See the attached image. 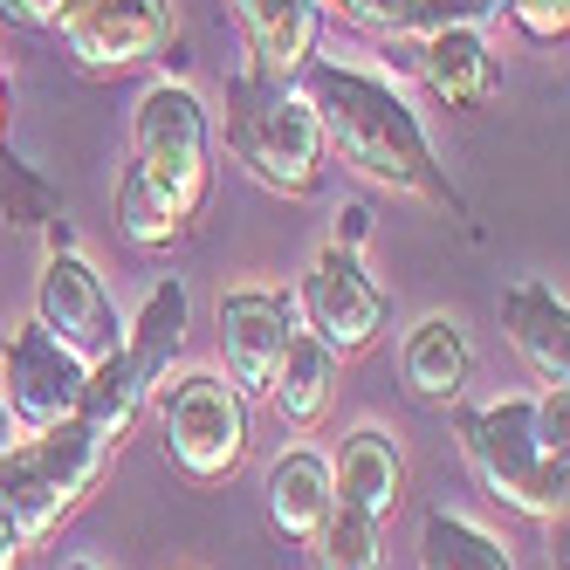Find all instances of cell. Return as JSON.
I'll use <instances>...</instances> for the list:
<instances>
[{
  "mask_svg": "<svg viewBox=\"0 0 570 570\" xmlns=\"http://www.w3.org/2000/svg\"><path fill=\"white\" fill-rule=\"evenodd\" d=\"M296 90L316 110L323 145H331L357 179H372L385 193H405V199H420V207L461 214V193H454V179H446V166L433 158V138L420 125V110L405 104L385 76L316 56Z\"/></svg>",
  "mask_w": 570,
  "mask_h": 570,
  "instance_id": "obj_1",
  "label": "cell"
},
{
  "mask_svg": "<svg viewBox=\"0 0 570 570\" xmlns=\"http://www.w3.org/2000/svg\"><path fill=\"white\" fill-rule=\"evenodd\" d=\"M214 193V110L199 90L158 76L131 110V166L117 179V234L131 248H173Z\"/></svg>",
  "mask_w": 570,
  "mask_h": 570,
  "instance_id": "obj_2",
  "label": "cell"
},
{
  "mask_svg": "<svg viewBox=\"0 0 570 570\" xmlns=\"http://www.w3.org/2000/svg\"><path fill=\"white\" fill-rule=\"evenodd\" d=\"M227 151L282 199H316L331 173V145H323L309 97L255 69L227 76Z\"/></svg>",
  "mask_w": 570,
  "mask_h": 570,
  "instance_id": "obj_3",
  "label": "cell"
},
{
  "mask_svg": "<svg viewBox=\"0 0 570 570\" xmlns=\"http://www.w3.org/2000/svg\"><path fill=\"white\" fill-rule=\"evenodd\" d=\"M461 433V454L474 468V481L495 502L522 509V515H563V488H570V461H550L537 446V413L529 399H495V405H446Z\"/></svg>",
  "mask_w": 570,
  "mask_h": 570,
  "instance_id": "obj_4",
  "label": "cell"
},
{
  "mask_svg": "<svg viewBox=\"0 0 570 570\" xmlns=\"http://www.w3.org/2000/svg\"><path fill=\"white\" fill-rule=\"evenodd\" d=\"M151 413H158V440H166V461L214 488L248 461V399H240L220 372H179L151 385Z\"/></svg>",
  "mask_w": 570,
  "mask_h": 570,
  "instance_id": "obj_5",
  "label": "cell"
},
{
  "mask_svg": "<svg viewBox=\"0 0 570 570\" xmlns=\"http://www.w3.org/2000/svg\"><path fill=\"white\" fill-rule=\"evenodd\" d=\"M296 316H303V331L323 344V351H337V357H357V351H372L385 337V323H392V296H385V282L364 268L357 248H337V240H323L316 262L303 268L296 282Z\"/></svg>",
  "mask_w": 570,
  "mask_h": 570,
  "instance_id": "obj_6",
  "label": "cell"
},
{
  "mask_svg": "<svg viewBox=\"0 0 570 570\" xmlns=\"http://www.w3.org/2000/svg\"><path fill=\"white\" fill-rule=\"evenodd\" d=\"M49 35L83 76H131L179 42L166 0H62Z\"/></svg>",
  "mask_w": 570,
  "mask_h": 570,
  "instance_id": "obj_7",
  "label": "cell"
},
{
  "mask_svg": "<svg viewBox=\"0 0 570 570\" xmlns=\"http://www.w3.org/2000/svg\"><path fill=\"white\" fill-rule=\"evenodd\" d=\"M303 331L296 316V296L289 289H268V282H240V289L220 296V357H227V385L240 399H268L275 385V364L289 351V337Z\"/></svg>",
  "mask_w": 570,
  "mask_h": 570,
  "instance_id": "obj_8",
  "label": "cell"
},
{
  "mask_svg": "<svg viewBox=\"0 0 570 570\" xmlns=\"http://www.w3.org/2000/svg\"><path fill=\"white\" fill-rule=\"evenodd\" d=\"M83 372L90 364L69 344H56L42 323H21L0 351V399L21 420V433H42L56 420H76V399H83Z\"/></svg>",
  "mask_w": 570,
  "mask_h": 570,
  "instance_id": "obj_9",
  "label": "cell"
},
{
  "mask_svg": "<svg viewBox=\"0 0 570 570\" xmlns=\"http://www.w3.org/2000/svg\"><path fill=\"white\" fill-rule=\"evenodd\" d=\"M35 323H42L56 344H69L83 364L125 344V323H117V303H110V289H104V275L76 255V248L42 255V282H35Z\"/></svg>",
  "mask_w": 570,
  "mask_h": 570,
  "instance_id": "obj_10",
  "label": "cell"
},
{
  "mask_svg": "<svg viewBox=\"0 0 570 570\" xmlns=\"http://www.w3.org/2000/svg\"><path fill=\"white\" fill-rule=\"evenodd\" d=\"M227 14L240 28V49H248L255 76H275V83H296V76L323 56V0H227Z\"/></svg>",
  "mask_w": 570,
  "mask_h": 570,
  "instance_id": "obj_11",
  "label": "cell"
},
{
  "mask_svg": "<svg viewBox=\"0 0 570 570\" xmlns=\"http://www.w3.org/2000/svg\"><path fill=\"white\" fill-rule=\"evenodd\" d=\"M413 69L433 90V104H446V110H481L502 83L495 49H488V28H468V21L413 35Z\"/></svg>",
  "mask_w": 570,
  "mask_h": 570,
  "instance_id": "obj_12",
  "label": "cell"
},
{
  "mask_svg": "<svg viewBox=\"0 0 570 570\" xmlns=\"http://www.w3.org/2000/svg\"><path fill=\"white\" fill-rule=\"evenodd\" d=\"M502 337L529 364L537 385H570V303H563V289H550V282H509Z\"/></svg>",
  "mask_w": 570,
  "mask_h": 570,
  "instance_id": "obj_13",
  "label": "cell"
},
{
  "mask_svg": "<svg viewBox=\"0 0 570 570\" xmlns=\"http://www.w3.org/2000/svg\"><path fill=\"white\" fill-rule=\"evenodd\" d=\"M399 379H405V392H413L420 405H461V392H468V379H474V344H468V331L454 316H420L413 331H405V344H399Z\"/></svg>",
  "mask_w": 570,
  "mask_h": 570,
  "instance_id": "obj_14",
  "label": "cell"
},
{
  "mask_svg": "<svg viewBox=\"0 0 570 570\" xmlns=\"http://www.w3.org/2000/svg\"><path fill=\"white\" fill-rule=\"evenodd\" d=\"M186 331H193V296H186V282L179 275H158L151 289H145V303L131 309V323H125V351L131 357V372L145 379V392L158 385V379H173V364H179V351H186Z\"/></svg>",
  "mask_w": 570,
  "mask_h": 570,
  "instance_id": "obj_15",
  "label": "cell"
},
{
  "mask_svg": "<svg viewBox=\"0 0 570 570\" xmlns=\"http://www.w3.org/2000/svg\"><path fill=\"white\" fill-rule=\"evenodd\" d=\"M331 488H337V502L364 509L372 522H385L399 509V488H405V454H399V440L385 426H351L344 446H337V468H331Z\"/></svg>",
  "mask_w": 570,
  "mask_h": 570,
  "instance_id": "obj_16",
  "label": "cell"
},
{
  "mask_svg": "<svg viewBox=\"0 0 570 570\" xmlns=\"http://www.w3.org/2000/svg\"><path fill=\"white\" fill-rule=\"evenodd\" d=\"M337 488H331V461L316 454V446H289V454H275L268 468V522L282 529L289 543H309L323 515H331Z\"/></svg>",
  "mask_w": 570,
  "mask_h": 570,
  "instance_id": "obj_17",
  "label": "cell"
},
{
  "mask_svg": "<svg viewBox=\"0 0 570 570\" xmlns=\"http://www.w3.org/2000/svg\"><path fill=\"white\" fill-rule=\"evenodd\" d=\"M145 379L131 372V357L125 351H104V357H90V372H83V399H76V420H83L110 454L131 440V426L145 420Z\"/></svg>",
  "mask_w": 570,
  "mask_h": 570,
  "instance_id": "obj_18",
  "label": "cell"
},
{
  "mask_svg": "<svg viewBox=\"0 0 570 570\" xmlns=\"http://www.w3.org/2000/svg\"><path fill=\"white\" fill-rule=\"evenodd\" d=\"M337 351H323L309 331H296L289 337V351H282V364H275V385H268V405L289 426H316L323 413H331V399H337Z\"/></svg>",
  "mask_w": 570,
  "mask_h": 570,
  "instance_id": "obj_19",
  "label": "cell"
},
{
  "mask_svg": "<svg viewBox=\"0 0 570 570\" xmlns=\"http://www.w3.org/2000/svg\"><path fill=\"white\" fill-rule=\"evenodd\" d=\"M420 570H515V557L481 522H468L454 509H426L420 515Z\"/></svg>",
  "mask_w": 570,
  "mask_h": 570,
  "instance_id": "obj_20",
  "label": "cell"
},
{
  "mask_svg": "<svg viewBox=\"0 0 570 570\" xmlns=\"http://www.w3.org/2000/svg\"><path fill=\"white\" fill-rule=\"evenodd\" d=\"M303 550H309V570H385L379 522L364 509H351V502H331V515H323V529Z\"/></svg>",
  "mask_w": 570,
  "mask_h": 570,
  "instance_id": "obj_21",
  "label": "cell"
},
{
  "mask_svg": "<svg viewBox=\"0 0 570 570\" xmlns=\"http://www.w3.org/2000/svg\"><path fill=\"white\" fill-rule=\"evenodd\" d=\"M0 214H8L14 234H35V240H42V234L62 220V193L35 173V166H21L14 151H0Z\"/></svg>",
  "mask_w": 570,
  "mask_h": 570,
  "instance_id": "obj_22",
  "label": "cell"
},
{
  "mask_svg": "<svg viewBox=\"0 0 570 570\" xmlns=\"http://www.w3.org/2000/svg\"><path fill=\"white\" fill-rule=\"evenodd\" d=\"M323 14H337L364 35H385V42H413V8L405 0H323Z\"/></svg>",
  "mask_w": 570,
  "mask_h": 570,
  "instance_id": "obj_23",
  "label": "cell"
},
{
  "mask_svg": "<svg viewBox=\"0 0 570 570\" xmlns=\"http://www.w3.org/2000/svg\"><path fill=\"white\" fill-rule=\"evenodd\" d=\"M502 14L537 49H563V35H570V0H502Z\"/></svg>",
  "mask_w": 570,
  "mask_h": 570,
  "instance_id": "obj_24",
  "label": "cell"
},
{
  "mask_svg": "<svg viewBox=\"0 0 570 570\" xmlns=\"http://www.w3.org/2000/svg\"><path fill=\"white\" fill-rule=\"evenodd\" d=\"M529 413H537V446L550 461H570V385H543L529 399Z\"/></svg>",
  "mask_w": 570,
  "mask_h": 570,
  "instance_id": "obj_25",
  "label": "cell"
},
{
  "mask_svg": "<svg viewBox=\"0 0 570 570\" xmlns=\"http://www.w3.org/2000/svg\"><path fill=\"white\" fill-rule=\"evenodd\" d=\"M405 8H413V35H426V28H454V21L488 28L502 14V0H405Z\"/></svg>",
  "mask_w": 570,
  "mask_h": 570,
  "instance_id": "obj_26",
  "label": "cell"
},
{
  "mask_svg": "<svg viewBox=\"0 0 570 570\" xmlns=\"http://www.w3.org/2000/svg\"><path fill=\"white\" fill-rule=\"evenodd\" d=\"M62 0H0V21L8 28H49Z\"/></svg>",
  "mask_w": 570,
  "mask_h": 570,
  "instance_id": "obj_27",
  "label": "cell"
},
{
  "mask_svg": "<svg viewBox=\"0 0 570 570\" xmlns=\"http://www.w3.org/2000/svg\"><path fill=\"white\" fill-rule=\"evenodd\" d=\"M364 234H372V207H344L331 240H337V248H364Z\"/></svg>",
  "mask_w": 570,
  "mask_h": 570,
  "instance_id": "obj_28",
  "label": "cell"
},
{
  "mask_svg": "<svg viewBox=\"0 0 570 570\" xmlns=\"http://www.w3.org/2000/svg\"><path fill=\"white\" fill-rule=\"evenodd\" d=\"M21 557H28V543L14 537L8 522H0V570H21Z\"/></svg>",
  "mask_w": 570,
  "mask_h": 570,
  "instance_id": "obj_29",
  "label": "cell"
},
{
  "mask_svg": "<svg viewBox=\"0 0 570 570\" xmlns=\"http://www.w3.org/2000/svg\"><path fill=\"white\" fill-rule=\"evenodd\" d=\"M14 446H21V420L8 413V399H0V461H8V454H14Z\"/></svg>",
  "mask_w": 570,
  "mask_h": 570,
  "instance_id": "obj_30",
  "label": "cell"
},
{
  "mask_svg": "<svg viewBox=\"0 0 570 570\" xmlns=\"http://www.w3.org/2000/svg\"><path fill=\"white\" fill-rule=\"evenodd\" d=\"M8 110H14V97H8V69H0V138H8Z\"/></svg>",
  "mask_w": 570,
  "mask_h": 570,
  "instance_id": "obj_31",
  "label": "cell"
},
{
  "mask_svg": "<svg viewBox=\"0 0 570 570\" xmlns=\"http://www.w3.org/2000/svg\"><path fill=\"white\" fill-rule=\"evenodd\" d=\"M62 570H104V563H90V557H83V563H62Z\"/></svg>",
  "mask_w": 570,
  "mask_h": 570,
  "instance_id": "obj_32",
  "label": "cell"
}]
</instances>
